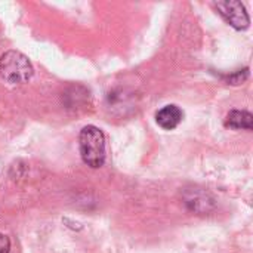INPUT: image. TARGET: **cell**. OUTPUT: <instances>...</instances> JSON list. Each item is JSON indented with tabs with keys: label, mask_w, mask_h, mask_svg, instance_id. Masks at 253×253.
Masks as SVG:
<instances>
[{
	"label": "cell",
	"mask_w": 253,
	"mask_h": 253,
	"mask_svg": "<svg viewBox=\"0 0 253 253\" xmlns=\"http://www.w3.org/2000/svg\"><path fill=\"white\" fill-rule=\"evenodd\" d=\"M80 156L84 165L98 169L105 163V136L96 126H84L79 135Z\"/></svg>",
	"instance_id": "1"
},
{
	"label": "cell",
	"mask_w": 253,
	"mask_h": 253,
	"mask_svg": "<svg viewBox=\"0 0 253 253\" xmlns=\"http://www.w3.org/2000/svg\"><path fill=\"white\" fill-rule=\"evenodd\" d=\"M34 74L28 58L18 50H7L0 56V76L12 84L27 83Z\"/></svg>",
	"instance_id": "2"
},
{
	"label": "cell",
	"mask_w": 253,
	"mask_h": 253,
	"mask_svg": "<svg viewBox=\"0 0 253 253\" xmlns=\"http://www.w3.org/2000/svg\"><path fill=\"white\" fill-rule=\"evenodd\" d=\"M215 7L219 15L236 30H246L251 24L249 13L242 1L237 0H225L215 1Z\"/></svg>",
	"instance_id": "3"
},
{
	"label": "cell",
	"mask_w": 253,
	"mask_h": 253,
	"mask_svg": "<svg viewBox=\"0 0 253 253\" xmlns=\"http://www.w3.org/2000/svg\"><path fill=\"white\" fill-rule=\"evenodd\" d=\"M184 119V113L178 105H165L162 110L157 111L156 114V122L157 125L165 129V130H172L175 129Z\"/></svg>",
	"instance_id": "4"
},
{
	"label": "cell",
	"mask_w": 253,
	"mask_h": 253,
	"mask_svg": "<svg viewBox=\"0 0 253 253\" xmlns=\"http://www.w3.org/2000/svg\"><path fill=\"white\" fill-rule=\"evenodd\" d=\"M225 126L227 127H231V129H246V130H252L253 116L249 111L234 110V111H231L227 116Z\"/></svg>",
	"instance_id": "5"
},
{
	"label": "cell",
	"mask_w": 253,
	"mask_h": 253,
	"mask_svg": "<svg viewBox=\"0 0 253 253\" xmlns=\"http://www.w3.org/2000/svg\"><path fill=\"white\" fill-rule=\"evenodd\" d=\"M10 251V240L0 233V253H9Z\"/></svg>",
	"instance_id": "6"
}]
</instances>
